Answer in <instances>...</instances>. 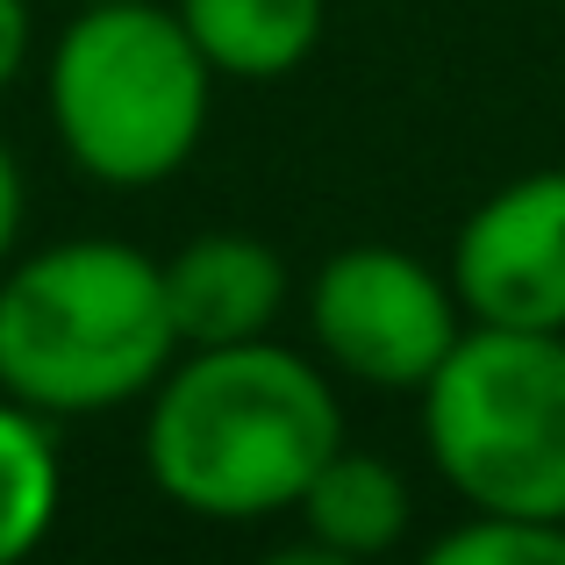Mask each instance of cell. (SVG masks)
Returning a JSON list of instances; mask_svg holds the SVG:
<instances>
[{"mask_svg": "<svg viewBox=\"0 0 565 565\" xmlns=\"http://www.w3.org/2000/svg\"><path fill=\"white\" fill-rule=\"evenodd\" d=\"M287 301V265L258 236H193L180 258H166V308L180 351L250 344L273 330Z\"/></svg>", "mask_w": 565, "mask_h": 565, "instance_id": "cell-7", "label": "cell"}, {"mask_svg": "<svg viewBox=\"0 0 565 565\" xmlns=\"http://www.w3.org/2000/svg\"><path fill=\"white\" fill-rule=\"evenodd\" d=\"M265 565H365V558H351V552H337V544H322V537H301V544H279Z\"/></svg>", "mask_w": 565, "mask_h": 565, "instance_id": "cell-14", "label": "cell"}, {"mask_svg": "<svg viewBox=\"0 0 565 565\" xmlns=\"http://www.w3.org/2000/svg\"><path fill=\"white\" fill-rule=\"evenodd\" d=\"M180 359L166 265L115 236L0 265V394L36 415H108Z\"/></svg>", "mask_w": 565, "mask_h": 565, "instance_id": "cell-2", "label": "cell"}, {"mask_svg": "<svg viewBox=\"0 0 565 565\" xmlns=\"http://www.w3.org/2000/svg\"><path fill=\"white\" fill-rule=\"evenodd\" d=\"M79 8H94V0H79Z\"/></svg>", "mask_w": 565, "mask_h": 565, "instance_id": "cell-15", "label": "cell"}, {"mask_svg": "<svg viewBox=\"0 0 565 565\" xmlns=\"http://www.w3.org/2000/svg\"><path fill=\"white\" fill-rule=\"evenodd\" d=\"M451 294L494 330H565V172L487 193L451 244Z\"/></svg>", "mask_w": 565, "mask_h": 565, "instance_id": "cell-6", "label": "cell"}, {"mask_svg": "<svg viewBox=\"0 0 565 565\" xmlns=\"http://www.w3.org/2000/svg\"><path fill=\"white\" fill-rule=\"evenodd\" d=\"M423 444L472 515L565 523V330H458L423 380Z\"/></svg>", "mask_w": 565, "mask_h": 565, "instance_id": "cell-4", "label": "cell"}, {"mask_svg": "<svg viewBox=\"0 0 565 565\" xmlns=\"http://www.w3.org/2000/svg\"><path fill=\"white\" fill-rule=\"evenodd\" d=\"M458 294L423 258L386 244H351L308 287V330L316 351L359 386L423 394V380L444 365V351L466 330Z\"/></svg>", "mask_w": 565, "mask_h": 565, "instance_id": "cell-5", "label": "cell"}, {"mask_svg": "<svg viewBox=\"0 0 565 565\" xmlns=\"http://www.w3.org/2000/svg\"><path fill=\"white\" fill-rule=\"evenodd\" d=\"M215 65L158 0H94L65 22L43 72L65 158L100 186H158L207 129Z\"/></svg>", "mask_w": 565, "mask_h": 565, "instance_id": "cell-3", "label": "cell"}, {"mask_svg": "<svg viewBox=\"0 0 565 565\" xmlns=\"http://www.w3.org/2000/svg\"><path fill=\"white\" fill-rule=\"evenodd\" d=\"M415 565H565V523H530V515H472L444 530Z\"/></svg>", "mask_w": 565, "mask_h": 565, "instance_id": "cell-11", "label": "cell"}, {"mask_svg": "<svg viewBox=\"0 0 565 565\" xmlns=\"http://www.w3.org/2000/svg\"><path fill=\"white\" fill-rule=\"evenodd\" d=\"M57 501H65V466L51 444V415L0 394V565L36 558L57 523Z\"/></svg>", "mask_w": 565, "mask_h": 565, "instance_id": "cell-10", "label": "cell"}, {"mask_svg": "<svg viewBox=\"0 0 565 565\" xmlns=\"http://www.w3.org/2000/svg\"><path fill=\"white\" fill-rule=\"evenodd\" d=\"M308 523V537L337 544L351 558H380L408 537V480L373 451H344L337 444L322 458V472L308 480V494L294 501Z\"/></svg>", "mask_w": 565, "mask_h": 565, "instance_id": "cell-9", "label": "cell"}, {"mask_svg": "<svg viewBox=\"0 0 565 565\" xmlns=\"http://www.w3.org/2000/svg\"><path fill=\"white\" fill-rule=\"evenodd\" d=\"M222 79H287L322 43V0H172Z\"/></svg>", "mask_w": 565, "mask_h": 565, "instance_id": "cell-8", "label": "cell"}, {"mask_svg": "<svg viewBox=\"0 0 565 565\" xmlns=\"http://www.w3.org/2000/svg\"><path fill=\"white\" fill-rule=\"evenodd\" d=\"M337 444L344 408L330 380L273 337L172 359L143 415V466L158 494L207 523L294 509Z\"/></svg>", "mask_w": 565, "mask_h": 565, "instance_id": "cell-1", "label": "cell"}, {"mask_svg": "<svg viewBox=\"0 0 565 565\" xmlns=\"http://www.w3.org/2000/svg\"><path fill=\"white\" fill-rule=\"evenodd\" d=\"M29 65V0H0V94Z\"/></svg>", "mask_w": 565, "mask_h": 565, "instance_id": "cell-12", "label": "cell"}, {"mask_svg": "<svg viewBox=\"0 0 565 565\" xmlns=\"http://www.w3.org/2000/svg\"><path fill=\"white\" fill-rule=\"evenodd\" d=\"M14 236H22V166L0 143V265L14 258Z\"/></svg>", "mask_w": 565, "mask_h": 565, "instance_id": "cell-13", "label": "cell"}]
</instances>
